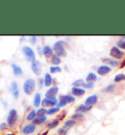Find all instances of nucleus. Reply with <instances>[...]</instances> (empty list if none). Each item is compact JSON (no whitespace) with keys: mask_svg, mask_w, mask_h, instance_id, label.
Instances as JSON below:
<instances>
[{"mask_svg":"<svg viewBox=\"0 0 125 135\" xmlns=\"http://www.w3.org/2000/svg\"><path fill=\"white\" fill-rule=\"evenodd\" d=\"M64 45H66V43L64 41H58L53 46V49L56 52V55H58L59 57H67V51L64 47Z\"/></svg>","mask_w":125,"mask_h":135,"instance_id":"f257e3e1","label":"nucleus"},{"mask_svg":"<svg viewBox=\"0 0 125 135\" xmlns=\"http://www.w3.org/2000/svg\"><path fill=\"white\" fill-rule=\"evenodd\" d=\"M34 88H35V80H34V79L29 78V79H27V80L24 81V86H23L24 94L31 95V93L34 91Z\"/></svg>","mask_w":125,"mask_h":135,"instance_id":"f03ea898","label":"nucleus"},{"mask_svg":"<svg viewBox=\"0 0 125 135\" xmlns=\"http://www.w3.org/2000/svg\"><path fill=\"white\" fill-rule=\"evenodd\" d=\"M17 120H18V113L15 109H12L9 112L8 117H7V123H8L9 126H13L17 122Z\"/></svg>","mask_w":125,"mask_h":135,"instance_id":"7ed1b4c3","label":"nucleus"},{"mask_svg":"<svg viewBox=\"0 0 125 135\" xmlns=\"http://www.w3.org/2000/svg\"><path fill=\"white\" fill-rule=\"evenodd\" d=\"M23 53L24 54V56H26V58H27V60L28 62L32 63V62L35 61V53H34V51L31 47L24 46L23 48Z\"/></svg>","mask_w":125,"mask_h":135,"instance_id":"20e7f679","label":"nucleus"},{"mask_svg":"<svg viewBox=\"0 0 125 135\" xmlns=\"http://www.w3.org/2000/svg\"><path fill=\"white\" fill-rule=\"evenodd\" d=\"M75 100V98L71 95H63L60 97V100H59V103H58V107H64L68 103H71Z\"/></svg>","mask_w":125,"mask_h":135,"instance_id":"39448f33","label":"nucleus"},{"mask_svg":"<svg viewBox=\"0 0 125 135\" xmlns=\"http://www.w3.org/2000/svg\"><path fill=\"white\" fill-rule=\"evenodd\" d=\"M109 55H111L112 58H114V59H121V58L123 57L124 53H123L117 46H113V47L111 49V51H109Z\"/></svg>","mask_w":125,"mask_h":135,"instance_id":"423d86ee","label":"nucleus"},{"mask_svg":"<svg viewBox=\"0 0 125 135\" xmlns=\"http://www.w3.org/2000/svg\"><path fill=\"white\" fill-rule=\"evenodd\" d=\"M31 68V71H33V74L35 75H40L41 74V64L39 61L35 60L34 62H32Z\"/></svg>","mask_w":125,"mask_h":135,"instance_id":"0eeeda50","label":"nucleus"},{"mask_svg":"<svg viewBox=\"0 0 125 135\" xmlns=\"http://www.w3.org/2000/svg\"><path fill=\"white\" fill-rule=\"evenodd\" d=\"M41 104L43 105L44 107H51L53 108V106L58 104V100L56 99V97H53V98H45L43 99V101L41 102Z\"/></svg>","mask_w":125,"mask_h":135,"instance_id":"6e6552de","label":"nucleus"},{"mask_svg":"<svg viewBox=\"0 0 125 135\" xmlns=\"http://www.w3.org/2000/svg\"><path fill=\"white\" fill-rule=\"evenodd\" d=\"M112 71V68L107 66V65H103V66H100L97 69V73L100 75H106V74H109Z\"/></svg>","mask_w":125,"mask_h":135,"instance_id":"1a4fd4ad","label":"nucleus"},{"mask_svg":"<svg viewBox=\"0 0 125 135\" xmlns=\"http://www.w3.org/2000/svg\"><path fill=\"white\" fill-rule=\"evenodd\" d=\"M22 131H23L24 134H31V133H33L35 131V124L31 123V124L24 125L23 129H22Z\"/></svg>","mask_w":125,"mask_h":135,"instance_id":"9d476101","label":"nucleus"},{"mask_svg":"<svg viewBox=\"0 0 125 135\" xmlns=\"http://www.w3.org/2000/svg\"><path fill=\"white\" fill-rule=\"evenodd\" d=\"M58 91H59V88L57 86H54V87H51L49 88L46 93H45V96H46V98H53L55 97L56 95H57Z\"/></svg>","mask_w":125,"mask_h":135,"instance_id":"9b49d317","label":"nucleus"},{"mask_svg":"<svg viewBox=\"0 0 125 135\" xmlns=\"http://www.w3.org/2000/svg\"><path fill=\"white\" fill-rule=\"evenodd\" d=\"M11 67H12V70H13V74L16 76H23L24 73H23V70H22V68L20 66H18L16 64H12Z\"/></svg>","mask_w":125,"mask_h":135,"instance_id":"f8f14e48","label":"nucleus"},{"mask_svg":"<svg viewBox=\"0 0 125 135\" xmlns=\"http://www.w3.org/2000/svg\"><path fill=\"white\" fill-rule=\"evenodd\" d=\"M92 109V106H88V105L86 104H82V105H79L77 108H76V113H81V114H83V113H86V112L90 111Z\"/></svg>","mask_w":125,"mask_h":135,"instance_id":"ddd939ff","label":"nucleus"},{"mask_svg":"<svg viewBox=\"0 0 125 135\" xmlns=\"http://www.w3.org/2000/svg\"><path fill=\"white\" fill-rule=\"evenodd\" d=\"M97 102H98V96H97V95H91V96H89V97L86 99L85 104L88 105V106H93V105H95Z\"/></svg>","mask_w":125,"mask_h":135,"instance_id":"4468645a","label":"nucleus"},{"mask_svg":"<svg viewBox=\"0 0 125 135\" xmlns=\"http://www.w3.org/2000/svg\"><path fill=\"white\" fill-rule=\"evenodd\" d=\"M11 91H12V94L14 95V97L16 99L19 97V88H18V83L16 81H12V83H11Z\"/></svg>","mask_w":125,"mask_h":135,"instance_id":"2eb2a0df","label":"nucleus"},{"mask_svg":"<svg viewBox=\"0 0 125 135\" xmlns=\"http://www.w3.org/2000/svg\"><path fill=\"white\" fill-rule=\"evenodd\" d=\"M71 94L74 95V96L80 97V96L85 94V90L84 89H82V88H79V87H72L71 88Z\"/></svg>","mask_w":125,"mask_h":135,"instance_id":"dca6fc26","label":"nucleus"},{"mask_svg":"<svg viewBox=\"0 0 125 135\" xmlns=\"http://www.w3.org/2000/svg\"><path fill=\"white\" fill-rule=\"evenodd\" d=\"M43 54H44L45 57L47 58V59L52 58V56H53V49H52L50 46H48V45L44 46L43 47Z\"/></svg>","mask_w":125,"mask_h":135,"instance_id":"f3484780","label":"nucleus"},{"mask_svg":"<svg viewBox=\"0 0 125 135\" xmlns=\"http://www.w3.org/2000/svg\"><path fill=\"white\" fill-rule=\"evenodd\" d=\"M102 61L108 63L109 66H112V67H113V68L117 67V66H118V64H119L116 60H113V59H108V58H107V59H106V58H103V59H102Z\"/></svg>","mask_w":125,"mask_h":135,"instance_id":"a211bd4d","label":"nucleus"},{"mask_svg":"<svg viewBox=\"0 0 125 135\" xmlns=\"http://www.w3.org/2000/svg\"><path fill=\"white\" fill-rule=\"evenodd\" d=\"M41 96L39 93H36V94L34 95V99H33V106L35 107V108H37V107H39L41 104Z\"/></svg>","mask_w":125,"mask_h":135,"instance_id":"6ab92c4d","label":"nucleus"},{"mask_svg":"<svg viewBox=\"0 0 125 135\" xmlns=\"http://www.w3.org/2000/svg\"><path fill=\"white\" fill-rule=\"evenodd\" d=\"M62 62V59L61 57H59L58 55H53L52 56V58H51V64L54 65V66H57V65H59L60 63Z\"/></svg>","mask_w":125,"mask_h":135,"instance_id":"aec40b11","label":"nucleus"},{"mask_svg":"<svg viewBox=\"0 0 125 135\" xmlns=\"http://www.w3.org/2000/svg\"><path fill=\"white\" fill-rule=\"evenodd\" d=\"M52 83V76L50 74H46L44 76V84L45 86H50Z\"/></svg>","mask_w":125,"mask_h":135,"instance_id":"412c9836","label":"nucleus"},{"mask_svg":"<svg viewBox=\"0 0 125 135\" xmlns=\"http://www.w3.org/2000/svg\"><path fill=\"white\" fill-rule=\"evenodd\" d=\"M32 122H33V124H40V123H43V122H46V117L43 115V117H38V118H35Z\"/></svg>","mask_w":125,"mask_h":135,"instance_id":"4be33fe9","label":"nucleus"},{"mask_svg":"<svg viewBox=\"0 0 125 135\" xmlns=\"http://www.w3.org/2000/svg\"><path fill=\"white\" fill-rule=\"evenodd\" d=\"M86 80H87V82H94V81L97 80V75L94 73H90V74H87Z\"/></svg>","mask_w":125,"mask_h":135,"instance_id":"5701e85b","label":"nucleus"},{"mask_svg":"<svg viewBox=\"0 0 125 135\" xmlns=\"http://www.w3.org/2000/svg\"><path fill=\"white\" fill-rule=\"evenodd\" d=\"M75 123H76V122H75L74 119H68V120H67V122H64V128H71V127H72V126H74Z\"/></svg>","mask_w":125,"mask_h":135,"instance_id":"b1692460","label":"nucleus"},{"mask_svg":"<svg viewBox=\"0 0 125 135\" xmlns=\"http://www.w3.org/2000/svg\"><path fill=\"white\" fill-rule=\"evenodd\" d=\"M60 111V107H53V108H50L49 110L47 111V115H54V114H56V113H58V112Z\"/></svg>","mask_w":125,"mask_h":135,"instance_id":"393cba45","label":"nucleus"},{"mask_svg":"<svg viewBox=\"0 0 125 135\" xmlns=\"http://www.w3.org/2000/svg\"><path fill=\"white\" fill-rule=\"evenodd\" d=\"M125 80V74H118L115 75L114 81L115 82H119V81H123Z\"/></svg>","mask_w":125,"mask_h":135,"instance_id":"a878e982","label":"nucleus"},{"mask_svg":"<svg viewBox=\"0 0 125 135\" xmlns=\"http://www.w3.org/2000/svg\"><path fill=\"white\" fill-rule=\"evenodd\" d=\"M36 115H37V114H36V112L35 111H31L28 115H27V120H33L34 118H36Z\"/></svg>","mask_w":125,"mask_h":135,"instance_id":"bb28decb","label":"nucleus"},{"mask_svg":"<svg viewBox=\"0 0 125 135\" xmlns=\"http://www.w3.org/2000/svg\"><path fill=\"white\" fill-rule=\"evenodd\" d=\"M84 84V81L82 80V79H76L75 81L72 82V85H73V87H79V86H83Z\"/></svg>","mask_w":125,"mask_h":135,"instance_id":"cd10ccee","label":"nucleus"},{"mask_svg":"<svg viewBox=\"0 0 125 135\" xmlns=\"http://www.w3.org/2000/svg\"><path fill=\"white\" fill-rule=\"evenodd\" d=\"M60 71H62V69L60 67H57V66H52V67H50L51 74H56V73H60Z\"/></svg>","mask_w":125,"mask_h":135,"instance_id":"c85d7f7f","label":"nucleus"},{"mask_svg":"<svg viewBox=\"0 0 125 135\" xmlns=\"http://www.w3.org/2000/svg\"><path fill=\"white\" fill-rule=\"evenodd\" d=\"M58 125H59V119H55V120H53L52 122L49 123L48 127H49V129H53V128H55L56 126H58Z\"/></svg>","mask_w":125,"mask_h":135,"instance_id":"c756f323","label":"nucleus"},{"mask_svg":"<svg viewBox=\"0 0 125 135\" xmlns=\"http://www.w3.org/2000/svg\"><path fill=\"white\" fill-rule=\"evenodd\" d=\"M116 45L118 48H121V49H125V40L124 39H119L117 42H116Z\"/></svg>","mask_w":125,"mask_h":135,"instance_id":"7c9ffc66","label":"nucleus"},{"mask_svg":"<svg viewBox=\"0 0 125 135\" xmlns=\"http://www.w3.org/2000/svg\"><path fill=\"white\" fill-rule=\"evenodd\" d=\"M46 113H47V111H46L44 108H40L37 112H36V114H37L38 117H43V115H45Z\"/></svg>","mask_w":125,"mask_h":135,"instance_id":"2f4dec72","label":"nucleus"},{"mask_svg":"<svg viewBox=\"0 0 125 135\" xmlns=\"http://www.w3.org/2000/svg\"><path fill=\"white\" fill-rule=\"evenodd\" d=\"M67 132H68V129L64 128V127H62L58 130V134L59 135H67Z\"/></svg>","mask_w":125,"mask_h":135,"instance_id":"473e14b6","label":"nucleus"},{"mask_svg":"<svg viewBox=\"0 0 125 135\" xmlns=\"http://www.w3.org/2000/svg\"><path fill=\"white\" fill-rule=\"evenodd\" d=\"M83 118V114H81V113H75L71 117V118Z\"/></svg>","mask_w":125,"mask_h":135,"instance_id":"72a5a7b5","label":"nucleus"},{"mask_svg":"<svg viewBox=\"0 0 125 135\" xmlns=\"http://www.w3.org/2000/svg\"><path fill=\"white\" fill-rule=\"evenodd\" d=\"M114 85L113 84H111V85H108V87L107 88H105V89H104V91H106V92H109V91H112V90H113V89H114Z\"/></svg>","mask_w":125,"mask_h":135,"instance_id":"f704fd0d","label":"nucleus"},{"mask_svg":"<svg viewBox=\"0 0 125 135\" xmlns=\"http://www.w3.org/2000/svg\"><path fill=\"white\" fill-rule=\"evenodd\" d=\"M94 86V82H86L83 84V87L85 88H92Z\"/></svg>","mask_w":125,"mask_h":135,"instance_id":"c9c22d12","label":"nucleus"},{"mask_svg":"<svg viewBox=\"0 0 125 135\" xmlns=\"http://www.w3.org/2000/svg\"><path fill=\"white\" fill-rule=\"evenodd\" d=\"M35 41H36V37H35V36H31V43L34 44V43H35Z\"/></svg>","mask_w":125,"mask_h":135,"instance_id":"e433bc0d","label":"nucleus"},{"mask_svg":"<svg viewBox=\"0 0 125 135\" xmlns=\"http://www.w3.org/2000/svg\"><path fill=\"white\" fill-rule=\"evenodd\" d=\"M42 81H43V79L42 78H39V88H42Z\"/></svg>","mask_w":125,"mask_h":135,"instance_id":"4c0bfd02","label":"nucleus"},{"mask_svg":"<svg viewBox=\"0 0 125 135\" xmlns=\"http://www.w3.org/2000/svg\"><path fill=\"white\" fill-rule=\"evenodd\" d=\"M5 126H6V123H2V124H1V128H4Z\"/></svg>","mask_w":125,"mask_h":135,"instance_id":"58836bf2","label":"nucleus"},{"mask_svg":"<svg viewBox=\"0 0 125 135\" xmlns=\"http://www.w3.org/2000/svg\"><path fill=\"white\" fill-rule=\"evenodd\" d=\"M9 135H11V134H9Z\"/></svg>","mask_w":125,"mask_h":135,"instance_id":"ea45409f","label":"nucleus"}]
</instances>
